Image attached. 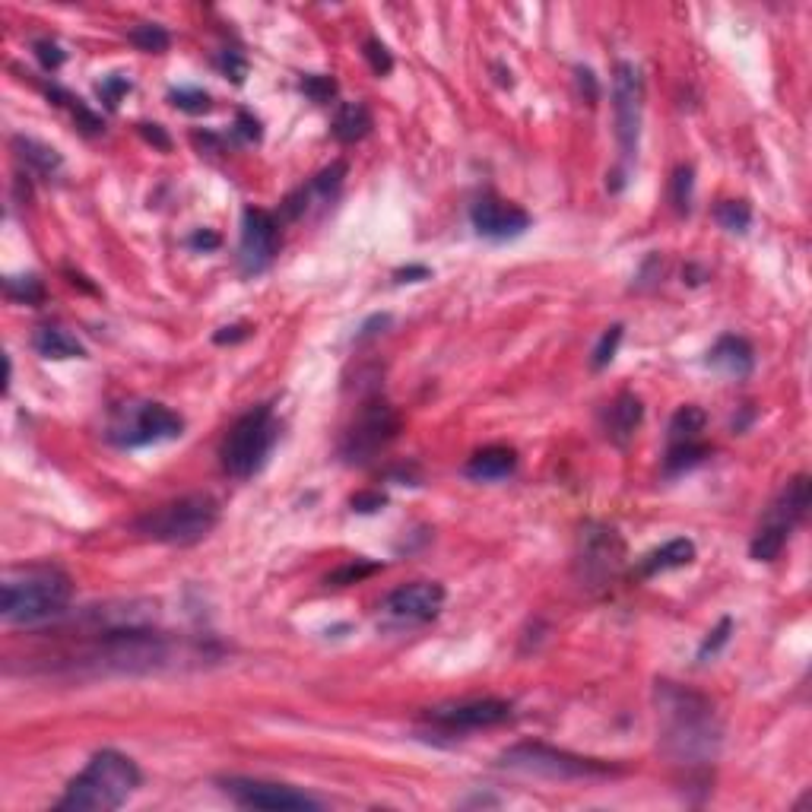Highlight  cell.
Returning <instances> with one entry per match:
<instances>
[{"label":"cell","instance_id":"1","mask_svg":"<svg viewBox=\"0 0 812 812\" xmlns=\"http://www.w3.org/2000/svg\"><path fill=\"white\" fill-rule=\"evenodd\" d=\"M657 714L663 749L676 762L708 765L721 749V724L705 695L682 689L676 682H657Z\"/></svg>","mask_w":812,"mask_h":812},{"label":"cell","instance_id":"2","mask_svg":"<svg viewBox=\"0 0 812 812\" xmlns=\"http://www.w3.org/2000/svg\"><path fill=\"white\" fill-rule=\"evenodd\" d=\"M73 600V581L58 565L10 568L0 584V616L10 625H42L61 619Z\"/></svg>","mask_w":812,"mask_h":812},{"label":"cell","instance_id":"3","mask_svg":"<svg viewBox=\"0 0 812 812\" xmlns=\"http://www.w3.org/2000/svg\"><path fill=\"white\" fill-rule=\"evenodd\" d=\"M140 787V768L134 759L102 749L89 759V765L67 784L58 809L64 812H112L131 800V793Z\"/></svg>","mask_w":812,"mask_h":812},{"label":"cell","instance_id":"4","mask_svg":"<svg viewBox=\"0 0 812 812\" xmlns=\"http://www.w3.org/2000/svg\"><path fill=\"white\" fill-rule=\"evenodd\" d=\"M219 524V505L207 492H191L181 495L175 502H165L159 508H150L137 518V533L153 543L165 546H191L210 537L213 527Z\"/></svg>","mask_w":812,"mask_h":812},{"label":"cell","instance_id":"5","mask_svg":"<svg viewBox=\"0 0 812 812\" xmlns=\"http://www.w3.org/2000/svg\"><path fill=\"white\" fill-rule=\"evenodd\" d=\"M276 435H280V426H276V416L270 406L267 403L254 406V410H248L245 416H238L232 422L223 445H219V464L235 479L254 476L267 464V457L276 445Z\"/></svg>","mask_w":812,"mask_h":812},{"label":"cell","instance_id":"6","mask_svg":"<svg viewBox=\"0 0 812 812\" xmlns=\"http://www.w3.org/2000/svg\"><path fill=\"white\" fill-rule=\"evenodd\" d=\"M498 768L518 771V774H537V778L552 781H587V778H609V774H622L619 765L603 759H584V755L565 752L546 743H518L508 752H502Z\"/></svg>","mask_w":812,"mask_h":812},{"label":"cell","instance_id":"7","mask_svg":"<svg viewBox=\"0 0 812 812\" xmlns=\"http://www.w3.org/2000/svg\"><path fill=\"white\" fill-rule=\"evenodd\" d=\"M184 432V419L165 403H124L108 422V441L118 448H143L159 441H175Z\"/></svg>","mask_w":812,"mask_h":812},{"label":"cell","instance_id":"8","mask_svg":"<svg viewBox=\"0 0 812 812\" xmlns=\"http://www.w3.org/2000/svg\"><path fill=\"white\" fill-rule=\"evenodd\" d=\"M812 502V486L809 476H793L790 483L781 489V495L774 498V505L765 514V524L759 527V533L752 537L749 556L755 562H774L781 556V549L787 546L793 527H797Z\"/></svg>","mask_w":812,"mask_h":812},{"label":"cell","instance_id":"9","mask_svg":"<svg viewBox=\"0 0 812 812\" xmlns=\"http://www.w3.org/2000/svg\"><path fill=\"white\" fill-rule=\"evenodd\" d=\"M400 413L394 410L387 400H368L359 416L353 419V426L343 432L340 441V457L346 464H368L375 460L391 441L400 435Z\"/></svg>","mask_w":812,"mask_h":812},{"label":"cell","instance_id":"10","mask_svg":"<svg viewBox=\"0 0 812 812\" xmlns=\"http://www.w3.org/2000/svg\"><path fill=\"white\" fill-rule=\"evenodd\" d=\"M625 565V543L606 524H584L578 537V578L587 590L609 587Z\"/></svg>","mask_w":812,"mask_h":812},{"label":"cell","instance_id":"11","mask_svg":"<svg viewBox=\"0 0 812 812\" xmlns=\"http://www.w3.org/2000/svg\"><path fill=\"white\" fill-rule=\"evenodd\" d=\"M613 112H616V137L622 146V159L632 162L638 153L641 115H644V77L635 64H616L613 77Z\"/></svg>","mask_w":812,"mask_h":812},{"label":"cell","instance_id":"12","mask_svg":"<svg viewBox=\"0 0 812 812\" xmlns=\"http://www.w3.org/2000/svg\"><path fill=\"white\" fill-rule=\"evenodd\" d=\"M445 606V587L438 581H413L397 587L381 603V625L387 629H413L432 622Z\"/></svg>","mask_w":812,"mask_h":812},{"label":"cell","instance_id":"13","mask_svg":"<svg viewBox=\"0 0 812 812\" xmlns=\"http://www.w3.org/2000/svg\"><path fill=\"white\" fill-rule=\"evenodd\" d=\"M283 235H280V219L267 210L248 207L242 213V242H238V267L245 276L264 273L276 254H280Z\"/></svg>","mask_w":812,"mask_h":812},{"label":"cell","instance_id":"14","mask_svg":"<svg viewBox=\"0 0 812 812\" xmlns=\"http://www.w3.org/2000/svg\"><path fill=\"white\" fill-rule=\"evenodd\" d=\"M229 797L245 809H270V812H299V809H321V800L295 790L289 784L257 781V778H223L219 781Z\"/></svg>","mask_w":812,"mask_h":812},{"label":"cell","instance_id":"15","mask_svg":"<svg viewBox=\"0 0 812 812\" xmlns=\"http://www.w3.org/2000/svg\"><path fill=\"white\" fill-rule=\"evenodd\" d=\"M429 721L441 727L445 733H470V730H486L498 727L511 717V701L502 698H473V701H457V705H441L432 708Z\"/></svg>","mask_w":812,"mask_h":812},{"label":"cell","instance_id":"16","mask_svg":"<svg viewBox=\"0 0 812 812\" xmlns=\"http://www.w3.org/2000/svg\"><path fill=\"white\" fill-rule=\"evenodd\" d=\"M470 223L476 235L489 238V242H511L530 229V213L521 203L502 200L495 194H483L470 210Z\"/></svg>","mask_w":812,"mask_h":812},{"label":"cell","instance_id":"17","mask_svg":"<svg viewBox=\"0 0 812 812\" xmlns=\"http://www.w3.org/2000/svg\"><path fill=\"white\" fill-rule=\"evenodd\" d=\"M641 419H644L641 397L632 391H622L606 413V438L613 441L616 448H629V441L635 438Z\"/></svg>","mask_w":812,"mask_h":812},{"label":"cell","instance_id":"18","mask_svg":"<svg viewBox=\"0 0 812 812\" xmlns=\"http://www.w3.org/2000/svg\"><path fill=\"white\" fill-rule=\"evenodd\" d=\"M514 470H518V451L508 445L479 448L464 467V473L476 483H498V479H508Z\"/></svg>","mask_w":812,"mask_h":812},{"label":"cell","instance_id":"19","mask_svg":"<svg viewBox=\"0 0 812 812\" xmlns=\"http://www.w3.org/2000/svg\"><path fill=\"white\" fill-rule=\"evenodd\" d=\"M708 365L717 368V372L730 375V378H746L752 372V365H755V353H752L749 340L736 337V334H724L711 346Z\"/></svg>","mask_w":812,"mask_h":812},{"label":"cell","instance_id":"20","mask_svg":"<svg viewBox=\"0 0 812 812\" xmlns=\"http://www.w3.org/2000/svg\"><path fill=\"white\" fill-rule=\"evenodd\" d=\"M692 562H695V543L686 540V537H679V540H670V543H663L660 549L648 552V556H644L641 565H638V575L641 578H654V575H660V571L686 568Z\"/></svg>","mask_w":812,"mask_h":812},{"label":"cell","instance_id":"21","mask_svg":"<svg viewBox=\"0 0 812 812\" xmlns=\"http://www.w3.org/2000/svg\"><path fill=\"white\" fill-rule=\"evenodd\" d=\"M32 349L42 359H54V362H61V359H83L86 356L83 343L73 337V334H67L64 327H39L32 334Z\"/></svg>","mask_w":812,"mask_h":812},{"label":"cell","instance_id":"22","mask_svg":"<svg viewBox=\"0 0 812 812\" xmlns=\"http://www.w3.org/2000/svg\"><path fill=\"white\" fill-rule=\"evenodd\" d=\"M372 112H368L365 102H346L340 105V112L334 118V137L340 143H359L362 137L372 134Z\"/></svg>","mask_w":812,"mask_h":812},{"label":"cell","instance_id":"23","mask_svg":"<svg viewBox=\"0 0 812 812\" xmlns=\"http://www.w3.org/2000/svg\"><path fill=\"white\" fill-rule=\"evenodd\" d=\"M705 426H708V416H705V410H701V406H695V403L679 406V410L673 413V419H670V432H667L670 448L695 445V441H701V432H705Z\"/></svg>","mask_w":812,"mask_h":812},{"label":"cell","instance_id":"24","mask_svg":"<svg viewBox=\"0 0 812 812\" xmlns=\"http://www.w3.org/2000/svg\"><path fill=\"white\" fill-rule=\"evenodd\" d=\"M13 150L20 156V162H26V169H32L35 175H54L61 169V153L51 150V146L29 140V137H13Z\"/></svg>","mask_w":812,"mask_h":812},{"label":"cell","instance_id":"25","mask_svg":"<svg viewBox=\"0 0 812 812\" xmlns=\"http://www.w3.org/2000/svg\"><path fill=\"white\" fill-rule=\"evenodd\" d=\"M48 96L54 99V105H67L70 108V115H73V121H77V127L83 134H102L105 131V124H102V118L92 112V108H86L80 99H73L70 92H64L61 86H51L48 89Z\"/></svg>","mask_w":812,"mask_h":812},{"label":"cell","instance_id":"26","mask_svg":"<svg viewBox=\"0 0 812 812\" xmlns=\"http://www.w3.org/2000/svg\"><path fill=\"white\" fill-rule=\"evenodd\" d=\"M708 454H711V448L705 445V441H695V445H679V448H667V460H663V470H667L670 476L686 473V470L698 467Z\"/></svg>","mask_w":812,"mask_h":812},{"label":"cell","instance_id":"27","mask_svg":"<svg viewBox=\"0 0 812 812\" xmlns=\"http://www.w3.org/2000/svg\"><path fill=\"white\" fill-rule=\"evenodd\" d=\"M714 219L721 223L727 232H736V235H743L752 223V207L746 200H724V203H717V210H714Z\"/></svg>","mask_w":812,"mask_h":812},{"label":"cell","instance_id":"28","mask_svg":"<svg viewBox=\"0 0 812 812\" xmlns=\"http://www.w3.org/2000/svg\"><path fill=\"white\" fill-rule=\"evenodd\" d=\"M4 289L13 302H23V305H39L45 299V286L39 276H7L4 280Z\"/></svg>","mask_w":812,"mask_h":812},{"label":"cell","instance_id":"29","mask_svg":"<svg viewBox=\"0 0 812 812\" xmlns=\"http://www.w3.org/2000/svg\"><path fill=\"white\" fill-rule=\"evenodd\" d=\"M131 42L146 54H162V51H169L172 35L165 32L159 23H140V26L131 29Z\"/></svg>","mask_w":812,"mask_h":812},{"label":"cell","instance_id":"30","mask_svg":"<svg viewBox=\"0 0 812 812\" xmlns=\"http://www.w3.org/2000/svg\"><path fill=\"white\" fill-rule=\"evenodd\" d=\"M375 571H381V565H378V562L353 559V562L340 565L337 571H330V575H327V584H330V587H346V584H359L362 578L375 575Z\"/></svg>","mask_w":812,"mask_h":812},{"label":"cell","instance_id":"31","mask_svg":"<svg viewBox=\"0 0 812 812\" xmlns=\"http://www.w3.org/2000/svg\"><path fill=\"white\" fill-rule=\"evenodd\" d=\"M169 102L178 108V112H188V115H203V112H210V108H213V99L207 96V92H203V89H188V86L172 89L169 92Z\"/></svg>","mask_w":812,"mask_h":812},{"label":"cell","instance_id":"32","mask_svg":"<svg viewBox=\"0 0 812 812\" xmlns=\"http://www.w3.org/2000/svg\"><path fill=\"white\" fill-rule=\"evenodd\" d=\"M299 89L305 92L311 102L324 105V102H330V99L337 96V80L327 77V73H308V77H302Z\"/></svg>","mask_w":812,"mask_h":812},{"label":"cell","instance_id":"33","mask_svg":"<svg viewBox=\"0 0 812 812\" xmlns=\"http://www.w3.org/2000/svg\"><path fill=\"white\" fill-rule=\"evenodd\" d=\"M619 343H622V324H613V327H609L606 334L600 337V343L594 346V359H590V365H594L597 372H600V368H606L609 362H613Z\"/></svg>","mask_w":812,"mask_h":812},{"label":"cell","instance_id":"34","mask_svg":"<svg viewBox=\"0 0 812 812\" xmlns=\"http://www.w3.org/2000/svg\"><path fill=\"white\" fill-rule=\"evenodd\" d=\"M131 80L124 77V73H112V77H102V83L96 86V92H99V99L108 105V108H118V102L127 96V92H131Z\"/></svg>","mask_w":812,"mask_h":812},{"label":"cell","instance_id":"35","mask_svg":"<svg viewBox=\"0 0 812 812\" xmlns=\"http://www.w3.org/2000/svg\"><path fill=\"white\" fill-rule=\"evenodd\" d=\"M670 197H673L676 213H689V210H692V169H689V165H682V169H676Z\"/></svg>","mask_w":812,"mask_h":812},{"label":"cell","instance_id":"36","mask_svg":"<svg viewBox=\"0 0 812 812\" xmlns=\"http://www.w3.org/2000/svg\"><path fill=\"white\" fill-rule=\"evenodd\" d=\"M216 67L223 70L226 77H232V83H245V77H248V61L242 58V51H232V48L219 51Z\"/></svg>","mask_w":812,"mask_h":812},{"label":"cell","instance_id":"37","mask_svg":"<svg viewBox=\"0 0 812 812\" xmlns=\"http://www.w3.org/2000/svg\"><path fill=\"white\" fill-rule=\"evenodd\" d=\"M365 61L372 64L375 77H387V73L394 70V58H391V51H387V45H384V42H378V39H368V42H365Z\"/></svg>","mask_w":812,"mask_h":812},{"label":"cell","instance_id":"38","mask_svg":"<svg viewBox=\"0 0 812 812\" xmlns=\"http://www.w3.org/2000/svg\"><path fill=\"white\" fill-rule=\"evenodd\" d=\"M32 48H35V58H39V64H42L45 70H58V67L67 61V54L61 51V45H58V42H51V39H35Z\"/></svg>","mask_w":812,"mask_h":812},{"label":"cell","instance_id":"39","mask_svg":"<svg viewBox=\"0 0 812 812\" xmlns=\"http://www.w3.org/2000/svg\"><path fill=\"white\" fill-rule=\"evenodd\" d=\"M730 629H733V619H721V625H717V629L705 638V644L698 648V660H708V657H714L717 651H721L727 644V638H730Z\"/></svg>","mask_w":812,"mask_h":812},{"label":"cell","instance_id":"40","mask_svg":"<svg viewBox=\"0 0 812 812\" xmlns=\"http://www.w3.org/2000/svg\"><path fill=\"white\" fill-rule=\"evenodd\" d=\"M349 505H353L356 514H375L387 505V495L384 492H356L349 498Z\"/></svg>","mask_w":812,"mask_h":812},{"label":"cell","instance_id":"41","mask_svg":"<svg viewBox=\"0 0 812 812\" xmlns=\"http://www.w3.org/2000/svg\"><path fill=\"white\" fill-rule=\"evenodd\" d=\"M235 131H238V137H245V140H261V121H257L251 112H238Z\"/></svg>","mask_w":812,"mask_h":812},{"label":"cell","instance_id":"42","mask_svg":"<svg viewBox=\"0 0 812 812\" xmlns=\"http://www.w3.org/2000/svg\"><path fill=\"white\" fill-rule=\"evenodd\" d=\"M188 245H191L194 251H216L219 245H223V238H219L216 232H210V229H197V232L188 238Z\"/></svg>","mask_w":812,"mask_h":812},{"label":"cell","instance_id":"43","mask_svg":"<svg viewBox=\"0 0 812 812\" xmlns=\"http://www.w3.org/2000/svg\"><path fill=\"white\" fill-rule=\"evenodd\" d=\"M575 73H578V86H581V96H584V99H587L590 105H594V102L600 99V89H597V80H594V73H590V70H584V67H578Z\"/></svg>","mask_w":812,"mask_h":812},{"label":"cell","instance_id":"44","mask_svg":"<svg viewBox=\"0 0 812 812\" xmlns=\"http://www.w3.org/2000/svg\"><path fill=\"white\" fill-rule=\"evenodd\" d=\"M140 134L150 140L153 146H159V150H169V146H172L169 134L162 131V124H140Z\"/></svg>","mask_w":812,"mask_h":812},{"label":"cell","instance_id":"45","mask_svg":"<svg viewBox=\"0 0 812 812\" xmlns=\"http://www.w3.org/2000/svg\"><path fill=\"white\" fill-rule=\"evenodd\" d=\"M429 267H422V264H410V267H400L394 273V280L397 283H419V280H429Z\"/></svg>","mask_w":812,"mask_h":812},{"label":"cell","instance_id":"46","mask_svg":"<svg viewBox=\"0 0 812 812\" xmlns=\"http://www.w3.org/2000/svg\"><path fill=\"white\" fill-rule=\"evenodd\" d=\"M251 337V327L248 324H232V327H223L219 334L213 337L216 343H238V340H248Z\"/></svg>","mask_w":812,"mask_h":812},{"label":"cell","instance_id":"47","mask_svg":"<svg viewBox=\"0 0 812 812\" xmlns=\"http://www.w3.org/2000/svg\"><path fill=\"white\" fill-rule=\"evenodd\" d=\"M387 324H391V315H375V318H368V321L362 324V330L356 334V340H368V337H375V334H378V327L384 330Z\"/></svg>","mask_w":812,"mask_h":812}]
</instances>
